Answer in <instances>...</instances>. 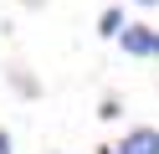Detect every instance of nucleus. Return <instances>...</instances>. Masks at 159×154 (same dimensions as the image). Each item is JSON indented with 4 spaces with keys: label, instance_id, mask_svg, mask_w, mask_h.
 Segmentation results:
<instances>
[{
    "label": "nucleus",
    "instance_id": "f257e3e1",
    "mask_svg": "<svg viewBox=\"0 0 159 154\" xmlns=\"http://www.w3.org/2000/svg\"><path fill=\"white\" fill-rule=\"evenodd\" d=\"M118 41H123L128 57H159V31L154 26H128V31H118Z\"/></svg>",
    "mask_w": 159,
    "mask_h": 154
},
{
    "label": "nucleus",
    "instance_id": "f03ea898",
    "mask_svg": "<svg viewBox=\"0 0 159 154\" xmlns=\"http://www.w3.org/2000/svg\"><path fill=\"white\" fill-rule=\"evenodd\" d=\"M113 154H159V128H128V139Z\"/></svg>",
    "mask_w": 159,
    "mask_h": 154
},
{
    "label": "nucleus",
    "instance_id": "7ed1b4c3",
    "mask_svg": "<svg viewBox=\"0 0 159 154\" xmlns=\"http://www.w3.org/2000/svg\"><path fill=\"white\" fill-rule=\"evenodd\" d=\"M98 31H103V36H118V31H123V10H118V5H108L103 16H98Z\"/></svg>",
    "mask_w": 159,
    "mask_h": 154
},
{
    "label": "nucleus",
    "instance_id": "20e7f679",
    "mask_svg": "<svg viewBox=\"0 0 159 154\" xmlns=\"http://www.w3.org/2000/svg\"><path fill=\"white\" fill-rule=\"evenodd\" d=\"M0 154H16V139H11L5 128H0Z\"/></svg>",
    "mask_w": 159,
    "mask_h": 154
},
{
    "label": "nucleus",
    "instance_id": "39448f33",
    "mask_svg": "<svg viewBox=\"0 0 159 154\" xmlns=\"http://www.w3.org/2000/svg\"><path fill=\"white\" fill-rule=\"evenodd\" d=\"M139 5H159V0H139Z\"/></svg>",
    "mask_w": 159,
    "mask_h": 154
}]
</instances>
